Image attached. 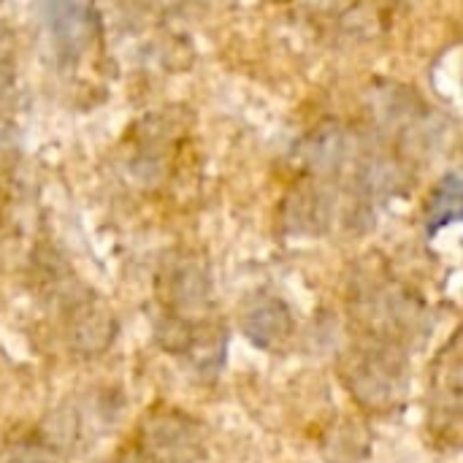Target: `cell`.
<instances>
[{
	"label": "cell",
	"instance_id": "6da1fadb",
	"mask_svg": "<svg viewBox=\"0 0 463 463\" xmlns=\"http://www.w3.org/2000/svg\"><path fill=\"white\" fill-rule=\"evenodd\" d=\"M458 195H461V184H458V176L453 174V176H448L442 184H439V190L434 193V198H431V206H429V214H426V220H429V231L434 233V231H439L445 222H450V220H456L458 217Z\"/></svg>",
	"mask_w": 463,
	"mask_h": 463
}]
</instances>
